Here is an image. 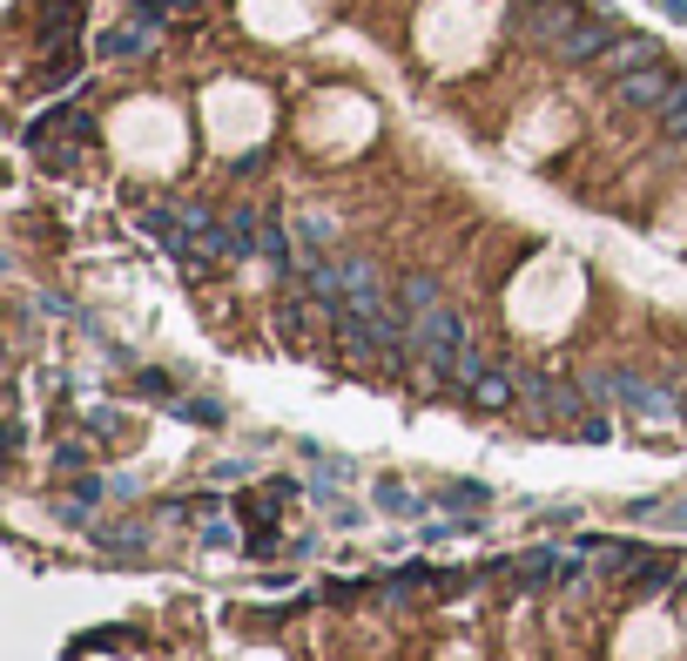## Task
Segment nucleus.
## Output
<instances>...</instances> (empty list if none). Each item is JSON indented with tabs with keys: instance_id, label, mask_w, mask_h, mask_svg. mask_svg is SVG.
<instances>
[{
	"instance_id": "1",
	"label": "nucleus",
	"mask_w": 687,
	"mask_h": 661,
	"mask_svg": "<svg viewBox=\"0 0 687 661\" xmlns=\"http://www.w3.org/2000/svg\"><path fill=\"white\" fill-rule=\"evenodd\" d=\"M418 358H425V371L431 378H465L478 358H472V338H465V318L459 310H445V304H431L425 318H418Z\"/></svg>"
},
{
	"instance_id": "10",
	"label": "nucleus",
	"mask_w": 687,
	"mask_h": 661,
	"mask_svg": "<svg viewBox=\"0 0 687 661\" xmlns=\"http://www.w3.org/2000/svg\"><path fill=\"white\" fill-rule=\"evenodd\" d=\"M149 42H155V21H135V27H115L108 42H102V55H108V61H142Z\"/></svg>"
},
{
	"instance_id": "12",
	"label": "nucleus",
	"mask_w": 687,
	"mask_h": 661,
	"mask_svg": "<svg viewBox=\"0 0 687 661\" xmlns=\"http://www.w3.org/2000/svg\"><path fill=\"white\" fill-rule=\"evenodd\" d=\"M310 499H317V514L331 520V527H344V533L364 527V507H357V499H344V493H331V486H310Z\"/></svg>"
},
{
	"instance_id": "11",
	"label": "nucleus",
	"mask_w": 687,
	"mask_h": 661,
	"mask_svg": "<svg viewBox=\"0 0 687 661\" xmlns=\"http://www.w3.org/2000/svg\"><path fill=\"white\" fill-rule=\"evenodd\" d=\"M371 499H378V514H391V520H418V514H425V499L404 486V480H378Z\"/></svg>"
},
{
	"instance_id": "18",
	"label": "nucleus",
	"mask_w": 687,
	"mask_h": 661,
	"mask_svg": "<svg viewBox=\"0 0 687 661\" xmlns=\"http://www.w3.org/2000/svg\"><path fill=\"white\" fill-rule=\"evenodd\" d=\"M176 412H182L189 425H223V418H229V412H223L216 399H176Z\"/></svg>"
},
{
	"instance_id": "2",
	"label": "nucleus",
	"mask_w": 687,
	"mask_h": 661,
	"mask_svg": "<svg viewBox=\"0 0 687 661\" xmlns=\"http://www.w3.org/2000/svg\"><path fill=\"white\" fill-rule=\"evenodd\" d=\"M680 88V74L667 68V61H647V68H633V74H620V82H614V95L627 102V108H667V95Z\"/></svg>"
},
{
	"instance_id": "27",
	"label": "nucleus",
	"mask_w": 687,
	"mask_h": 661,
	"mask_svg": "<svg viewBox=\"0 0 687 661\" xmlns=\"http://www.w3.org/2000/svg\"><path fill=\"white\" fill-rule=\"evenodd\" d=\"M169 8H196V0H169Z\"/></svg>"
},
{
	"instance_id": "25",
	"label": "nucleus",
	"mask_w": 687,
	"mask_h": 661,
	"mask_svg": "<svg viewBox=\"0 0 687 661\" xmlns=\"http://www.w3.org/2000/svg\"><path fill=\"white\" fill-rule=\"evenodd\" d=\"M680 601H687V567H680Z\"/></svg>"
},
{
	"instance_id": "14",
	"label": "nucleus",
	"mask_w": 687,
	"mask_h": 661,
	"mask_svg": "<svg viewBox=\"0 0 687 661\" xmlns=\"http://www.w3.org/2000/svg\"><path fill=\"white\" fill-rule=\"evenodd\" d=\"M667 574H674V554H640L633 560V588L654 594V588H667Z\"/></svg>"
},
{
	"instance_id": "26",
	"label": "nucleus",
	"mask_w": 687,
	"mask_h": 661,
	"mask_svg": "<svg viewBox=\"0 0 687 661\" xmlns=\"http://www.w3.org/2000/svg\"><path fill=\"white\" fill-rule=\"evenodd\" d=\"M680 425H687V392H680Z\"/></svg>"
},
{
	"instance_id": "5",
	"label": "nucleus",
	"mask_w": 687,
	"mask_h": 661,
	"mask_svg": "<svg viewBox=\"0 0 687 661\" xmlns=\"http://www.w3.org/2000/svg\"><path fill=\"white\" fill-rule=\"evenodd\" d=\"M223 244H229V263H242V257H263V210H229L223 216Z\"/></svg>"
},
{
	"instance_id": "21",
	"label": "nucleus",
	"mask_w": 687,
	"mask_h": 661,
	"mask_svg": "<svg viewBox=\"0 0 687 661\" xmlns=\"http://www.w3.org/2000/svg\"><path fill=\"white\" fill-rule=\"evenodd\" d=\"M135 385H142V399H176V385H169V378H162V371H142Z\"/></svg>"
},
{
	"instance_id": "24",
	"label": "nucleus",
	"mask_w": 687,
	"mask_h": 661,
	"mask_svg": "<svg viewBox=\"0 0 687 661\" xmlns=\"http://www.w3.org/2000/svg\"><path fill=\"white\" fill-rule=\"evenodd\" d=\"M661 8H667V14H674V21H687V0H661Z\"/></svg>"
},
{
	"instance_id": "4",
	"label": "nucleus",
	"mask_w": 687,
	"mask_h": 661,
	"mask_svg": "<svg viewBox=\"0 0 687 661\" xmlns=\"http://www.w3.org/2000/svg\"><path fill=\"white\" fill-rule=\"evenodd\" d=\"M573 21H580V8H573V0H533V8H525V34H533V42L540 48H559L566 42V34H573Z\"/></svg>"
},
{
	"instance_id": "3",
	"label": "nucleus",
	"mask_w": 687,
	"mask_h": 661,
	"mask_svg": "<svg viewBox=\"0 0 687 661\" xmlns=\"http://www.w3.org/2000/svg\"><path fill=\"white\" fill-rule=\"evenodd\" d=\"M614 42H620V27L606 21V14H580V21H573V34H566V42H559L553 55H559V61H573V68H587V61H600Z\"/></svg>"
},
{
	"instance_id": "6",
	"label": "nucleus",
	"mask_w": 687,
	"mask_h": 661,
	"mask_svg": "<svg viewBox=\"0 0 687 661\" xmlns=\"http://www.w3.org/2000/svg\"><path fill=\"white\" fill-rule=\"evenodd\" d=\"M465 392H472V405H485V412H506V405L519 399V378H506V371H493V365H472V371H465Z\"/></svg>"
},
{
	"instance_id": "13",
	"label": "nucleus",
	"mask_w": 687,
	"mask_h": 661,
	"mask_svg": "<svg viewBox=\"0 0 687 661\" xmlns=\"http://www.w3.org/2000/svg\"><path fill=\"white\" fill-rule=\"evenodd\" d=\"M337 237V223H331V210H304L297 216V244H304V257H323V244Z\"/></svg>"
},
{
	"instance_id": "23",
	"label": "nucleus",
	"mask_w": 687,
	"mask_h": 661,
	"mask_svg": "<svg viewBox=\"0 0 687 661\" xmlns=\"http://www.w3.org/2000/svg\"><path fill=\"white\" fill-rule=\"evenodd\" d=\"M202 540H210V547H236V533H229L223 520H210V527H202Z\"/></svg>"
},
{
	"instance_id": "20",
	"label": "nucleus",
	"mask_w": 687,
	"mask_h": 661,
	"mask_svg": "<svg viewBox=\"0 0 687 661\" xmlns=\"http://www.w3.org/2000/svg\"><path fill=\"white\" fill-rule=\"evenodd\" d=\"M55 465H61V473H81V465H88V446H81V439H61V446H55Z\"/></svg>"
},
{
	"instance_id": "15",
	"label": "nucleus",
	"mask_w": 687,
	"mask_h": 661,
	"mask_svg": "<svg viewBox=\"0 0 687 661\" xmlns=\"http://www.w3.org/2000/svg\"><path fill=\"white\" fill-rule=\"evenodd\" d=\"M512 574H519V588H540V580H553L559 574V554H525V560H512Z\"/></svg>"
},
{
	"instance_id": "19",
	"label": "nucleus",
	"mask_w": 687,
	"mask_h": 661,
	"mask_svg": "<svg viewBox=\"0 0 687 661\" xmlns=\"http://www.w3.org/2000/svg\"><path fill=\"white\" fill-rule=\"evenodd\" d=\"M88 514H95V507H88V499H74V493H61V499H55V520H61V527H81Z\"/></svg>"
},
{
	"instance_id": "9",
	"label": "nucleus",
	"mask_w": 687,
	"mask_h": 661,
	"mask_svg": "<svg viewBox=\"0 0 687 661\" xmlns=\"http://www.w3.org/2000/svg\"><path fill=\"white\" fill-rule=\"evenodd\" d=\"M95 547H102V554H121V560H135V554L149 547V527H135V520H108V527H95Z\"/></svg>"
},
{
	"instance_id": "7",
	"label": "nucleus",
	"mask_w": 687,
	"mask_h": 661,
	"mask_svg": "<svg viewBox=\"0 0 687 661\" xmlns=\"http://www.w3.org/2000/svg\"><path fill=\"white\" fill-rule=\"evenodd\" d=\"M647 61H661V48L647 42V34H620V42L600 55V74H606V82H620V74H633V68H647Z\"/></svg>"
},
{
	"instance_id": "8",
	"label": "nucleus",
	"mask_w": 687,
	"mask_h": 661,
	"mask_svg": "<svg viewBox=\"0 0 687 661\" xmlns=\"http://www.w3.org/2000/svg\"><path fill=\"white\" fill-rule=\"evenodd\" d=\"M431 507H445V514L472 520V514H485V507H493V486H478V480H445V486L431 493Z\"/></svg>"
},
{
	"instance_id": "22",
	"label": "nucleus",
	"mask_w": 687,
	"mask_h": 661,
	"mask_svg": "<svg viewBox=\"0 0 687 661\" xmlns=\"http://www.w3.org/2000/svg\"><path fill=\"white\" fill-rule=\"evenodd\" d=\"M135 493H142L135 473H115V480H108V499H135Z\"/></svg>"
},
{
	"instance_id": "17",
	"label": "nucleus",
	"mask_w": 687,
	"mask_h": 661,
	"mask_svg": "<svg viewBox=\"0 0 687 661\" xmlns=\"http://www.w3.org/2000/svg\"><path fill=\"white\" fill-rule=\"evenodd\" d=\"M661 129H667L674 142H687V74H680V88H674L667 108H661Z\"/></svg>"
},
{
	"instance_id": "16",
	"label": "nucleus",
	"mask_w": 687,
	"mask_h": 661,
	"mask_svg": "<svg viewBox=\"0 0 687 661\" xmlns=\"http://www.w3.org/2000/svg\"><path fill=\"white\" fill-rule=\"evenodd\" d=\"M398 304L412 310V318H425V310L438 304V284H431V278H404V284H398Z\"/></svg>"
}]
</instances>
